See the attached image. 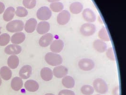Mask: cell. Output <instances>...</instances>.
Wrapping results in <instances>:
<instances>
[{
    "instance_id": "1",
    "label": "cell",
    "mask_w": 126,
    "mask_h": 95,
    "mask_svg": "<svg viewBox=\"0 0 126 95\" xmlns=\"http://www.w3.org/2000/svg\"><path fill=\"white\" fill-rule=\"evenodd\" d=\"M45 60L49 65L52 66H57L61 65L63 62L62 57L60 55L52 52L47 53Z\"/></svg>"
},
{
    "instance_id": "2",
    "label": "cell",
    "mask_w": 126,
    "mask_h": 95,
    "mask_svg": "<svg viewBox=\"0 0 126 95\" xmlns=\"http://www.w3.org/2000/svg\"><path fill=\"white\" fill-rule=\"evenodd\" d=\"M93 88L100 94H105L108 91V85L102 78H96L94 80L93 82Z\"/></svg>"
},
{
    "instance_id": "3",
    "label": "cell",
    "mask_w": 126,
    "mask_h": 95,
    "mask_svg": "<svg viewBox=\"0 0 126 95\" xmlns=\"http://www.w3.org/2000/svg\"><path fill=\"white\" fill-rule=\"evenodd\" d=\"M24 24L22 20H14L8 23L6 25V29L11 33H17L23 30Z\"/></svg>"
},
{
    "instance_id": "4",
    "label": "cell",
    "mask_w": 126,
    "mask_h": 95,
    "mask_svg": "<svg viewBox=\"0 0 126 95\" xmlns=\"http://www.w3.org/2000/svg\"><path fill=\"white\" fill-rule=\"evenodd\" d=\"M51 10L46 6L41 7L36 12V17L38 19L42 21L49 20L52 17Z\"/></svg>"
},
{
    "instance_id": "5",
    "label": "cell",
    "mask_w": 126,
    "mask_h": 95,
    "mask_svg": "<svg viewBox=\"0 0 126 95\" xmlns=\"http://www.w3.org/2000/svg\"><path fill=\"white\" fill-rule=\"evenodd\" d=\"M96 30L95 26L90 23L83 24L80 28L81 34L85 37H90L95 33Z\"/></svg>"
},
{
    "instance_id": "6",
    "label": "cell",
    "mask_w": 126,
    "mask_h": 95,
    "mask_svg": "<svg viewBox=\"0 0 126 95\" xmlns=\"http://www.w3.org/2000/svg\"><path fill=\"white\" fill-rule=\"evenodd\" d=\"M78 65L79 69L84 71H90L93 70L95 66L94 62L88 58L81 59L79 62Z\"/></svg>"
},
{
    "instance_id": "7",
    "label": "cell",
    "mask_w": 126,
    "mask_h": 95,
    "mask_svg": "<svg viewBox=\"0 0 126 95\" xmlns=\"http://www.w3.org/2000/svg\"><path fill=\"white\" fill-rule=\"evenodd\" d=\"M70 19V14L67 10L60 12L57 17V21L60 25H65L69 22Z\"/></svg>"
},
{
    "instance_id": "8",
    "label": "cell",
    "mask_w": 126,
    "mask_h": 95,
    "mask_svg": "<svg viewBox=\"0 0 126 95\" xmlns=\"http://www.w3.org/2000/svg\"><path fill=\"white\" fill-rule=\"evenodd\" d=\"M53 75L57 78H63L68 73V69L63 65H59L55 67L52 71Z\"/></svg>"
},
{
    "instance_id": "9",
    "label": "cell",
    "mask_w": 126,
    "mask_h": 95,
    "mask_svg": "<svg viewBox=\"0 0 126 95\" xmlns=\"http://www.w3.org/2000/svg\"><path fill=\"white\" fill-rule=\"evenodd\" d=\"M83 19L88 23H93L96 20V15L94 12L89 8L85 9L82 13Z\"/></svg>"
},
{
    "instance_id": "10",
    "label": "cell",
    "mask_w": 126,
    "mask_h": 95,
    "mask_svg": "<svg viewBox=\"0 0 126 95\" xmlns=\"http://www.w3.org/2000/svg\"><path fill=\"white\" fill-rule=\"evenodd\" d=\"M64 42L62 40H55L50 45V50L52 53L57 54L60 53L64 48Z\"/></svg>"
},
{
    "instance_id": "11",
    "label": "cell",
    "mask_w": 126,
    "mask_h": 95,
    "mask_svg": "<svg viewBox=\"0 0 126 95\" xmlns=\"http://www.w3.org/2000/svg\"><path fill=\"white\" fill-rule=\"evenodd\" d=\"M53 40V36L51 33L44 35L39 40V44L42 47H46L51 45Z\"/></svg>"
},
{
    "instance_id": "12",
    "label": "cell",
    "mask_w": 126,
    "mask_h": 95,
    "mask_svg": "<svg viewBox=\"0 0 126 95\" xmlns=\"http://www.w3.org/2000/svg\"><path fill=\"white\" fill-rule=\"evenodd\" d=\"M50 29V25L48 22L42 21L37 25L36 31L40 35H45L48 33Z\"/></svg>"
},
{
    "instance_id": "13",
    "label": "cell",
    "mask_w": 126,
    "mask_h": 95,
    "mask_svg": "<svg viewBox=\"0 0 126 95\" xmlns=\"http://www.w3.org/2000/svg\"><path fill=\"white\" fill-rule=\"evenodd\" d=\"M22 51L20 46L17 45H10L6 46L4 50L5 53L7 55H16L20 54Z\"/></svg>"
},
{
    "instance_id": "14",
    "label": "cell",
    "mask_w": 126,
    "mask_h": 95,
    "mask_svg": "<svg viewBox=\"0 0 126 95\" xmlns=\"http://www.w3.org/2000/svg\"><path fill=\"white\" fill-rule=\"evenodd\" d=\"M37 25V20L34 18H31L27 21L24 28L28 33H33L36 28Z\"/></svg>"
},
{
    "instance_id": "15",
    "label": "cell",
    "mask_w": 126,
    "mask_h": 95,
    "mask_svg": "<svg viewBox=\"0 0 126 95\" xmlns=\"http://www.w3.org/2000/svg\"><path fill=\"white\" fill-rule=\"evenodd\" d=\"M26 90L31 92H34L37 91L39 88V85L37 81L34 80H28L24 85Z\"/></svg>"
},
{
    "instance_id": "16",
    "label": "cell",
    "mask_w": 126,
    "mask_h": 95,
    "mask_svg": "<svg viewBox=\"0 0 126 95\" xmlns=\"http://www.w3.org/2000/svg\"><path fill=\"white\" fill-rule=\"evenodd\" d=\"M40 75L42 79L46 81L51 80L53 76L52 70L48 67L42 68L40 72Z\"/></svg>"
},
{
    "instance_id": "17",
    "label": "cell",
    "mask_w": 126,
    "mask_h": 95,
    "mask_svg": "<svg viewBox=\"0 0 126 95\" xmlns=\"http://www.w3.org/2000/svg\"><path fill=\"white\" fill-rule=\"evenodd\" d=\"M32 73V67L29 65H26L21 68L19 72V75L20 78L26 79L29 78L31 76Z\"/></svg>"
},
{
    "instance_id": "18",
    "label": "cell",
    "mask_w": 126,
    "mask_h": 95,
    "mask_svg": "<svg viewBox=\"0 0 126 95\" xmlns=\"http://www.w3.org/2000/svg\"><path fill=\"white\" fill-rule=\"evenodd\" d=\"M94 49L99 53H104L107 49V45L105 42L100 39H97L93 43Z\"/></svg>"
},
{
    "instance_id": "19",
    "label": "cell",
    "mask_w": 126,
    "mask_h": 95,
    "mask_svg": "<svg viewBox=\"0 0 126 95\" xmlns=\"http://www.w3.org/2000/svg\"><path fill=\"white\" fill-rule=\"evenodd\" d=\"M26 36L23 32H17L13 35L11 38V42L14 45H19L25 41Z\"/></svg>"
},
{
    "instance_id": "20",
    "label": "cell",
    "mask_w": 126,
    "mask_h": 95,
    "mask_svg": "<svg viewBox=\"0 0 126 95\" xmlns=\"http://www.w3.org/2000/svg\"><path fill=\"white\" fill-rule=\"evenodd\" d=\"M23 86V82L22 78L16 77L12 79L11 87L14 90L17 91L21 90Z\"/></svg>"
},
{
    "instance_id": "21",
    "label": "cell",
    "mask_w": 126,
    "mask_h": 95,
    "mask_svg": "<svg viewBox=\"0 0 126 95\" xmlns=\"http://www.w3.org/2000/svg\"><path fill=\"white\" fill-rule=\"evenodd\" d=\"M15 13V10L13 7H8L4 12L3 15V19L6 22L11 21L14 17Z\"/></svg>"
},
{
    "instance_id": "22",
    "label": "cell",
    "mask_w": 126,
    "mask_h": 95,
    "mask_svg": "<svg viewBox=\"0 0 126 95\" xmlns=\"http://www.w3.org/2000/svg\"><path fill=\"white\" fill-rule=\"evenodd\" d=\"M63 86L67 89H72L74 87L75 82L74 78L70 76H66L62 79Z\"/></svg>"
},
{
    "instance_id": "23",
    "label": "cell",
    "mask_w": 126,
    "mask_h": 95,
    "mask_svg": "<svg viewBox=\"0 0 126 95\" xmlns=\"http://www.w3.org/2000/svg\"><path fill=\"white\" fill-rule=\"evenodd\" d=\"M12 71L7 66L1 67L0 70V76L5 80H10L12 77Z\"/></svg>"
},
{
    "instance_id": "24",
    "label": "cell",
    "mask_w": 126,
    "mask_h": 95,
    "mask_svg": "<svg viewBox=\"0 0 126 95\" xmlns=\"http://www.w3.org/2000/svg\"><path fill=\"white\" fill-rule=\"evenodd\" d=\"M83 6L79 2H74L71 3L69 7L70 11L74 14H78L82 11Z\"/></svg>"
},
{
    "instance_id": "25",
    "label": "cell",
    "mask_w": 126,
    "mask_h": 95,
    "mask_svg": "<svg viewBox=\"0 0 126 95\" xmlns=\"http://www.w3.org/2000/svg\"><path fill=\"white\" fill-rule=\"evenodd\" d=\"M19 63L18 57L16 55H12L10 56L8 59L7 63L9 67L12 69H16Z\"/></svg>"
},
{
    "instance_id": "26",
    "label": "cell",
    "mask_w": 126,
    "mask_h": 95,
    "mask_svg": "<svg viewBox=\"0 0 126 95\" xmlns=\"http://www.w3.org/2000/svg\"><path fill=\"white\" fill-rule=\"evenodd\" d=\"M98 36L100 40L104 42H109L110 41V38L108 33L104 27H102L99 30Z\"/></svg>"
},
{
    "instance_id": "27",
    "label": "cell",
    "mask_w": 126,
    "mask_h": 95,
    "mask_svg": "<svg viewBox=\"0 0 126 95\" xmlns=\"http://www.w3.org/2000/svg\"><path fill=\"white\" fill-rule=\"evenodd\" d=\"M50 10L54 12H60L63 11L64 5L62 2L57 1L51 3L50 5Z\"/></svg>"
},
{
    "instance_id": "28",
    "label": "cell",
    "mask_w": 126,
    "mask_h": 95,
    "mask_svg": "<svg viewBox=\"0 0 126 95\" xmlns=\"http://www.w3.org/2000/svg\"><path fill=\"white\" fill-rule=\"evenodd\" d=\"M81 92L84 95H92L94 92L93 87L88 85H85L81 88Z\"/></svg>"
},
{
    "instance_id": "29",
    "label": "cell",
    "mask_w": 126,
    "mask_h": 95,
    "mask_svg": "<svg viewBox=\"0 0 126 95\" xmlns=\"http://www.w3.org/2000/svg\"><path fill=\"white\" fill-rule=\"evenodd\" d=\"M11 37L9 34L4 33L0 36V46H3L10 42Z\"/></svg>"
},
{
    "instance_id": "30",
    "label": "cell",
    "mask_w": 126,
    "mask_h": 95,
    "mask_svg": "<svg viewBox=\"0 0 126 95\" xmlns=\"http://www.w3.org/2000/svg\"><path fill=\"white\" fill-rule=\"evenodd\" d=\"M15 14L17 17H25L28 15V11L24 7L19 6L17 8V10L15 11Z\"/></svg>"
},
{
    "instance_id": "31",
    "label": "cell",
    "mask_w": 126,
    "mask_h": 95,
    "mask_svg": "<svg viewBox=\"0 0 126 95\" xmlns=\"http://www.w3.org/2000/svg\"><path fill=\"white\" fill-rule=\"evenodd\" d=\"M23 4L25 7L29 9L34 8L36 4V0H23Z\"/></svg>"
},
{
    "instance_id": "32",
    "label": "cell",
    "mask_w": 126,
    "mask_h": 95,
    "mask_svg": "<svg viewBox=\"0 0 126 95\" xmlns=\"http://www.w3.org/2000/svg\"><path fill=\"white\" fill-rule=\"evenodd\" d=\"M106 55L107 57V58L110 60L112 61H116V58L115 56L114 53V51H113V49L112 47H110L107 50H106Z\"/></svg>"
},
{
    "instance_id": "33",
    "label": "cell",
    "mask_w": 126,
    "mask_h": 95,
    "mask_svg": "<svg viewBox=\"0 0 126 95\" xmlns=\"http://www.w3.org/2000/svg\"><path fill=\"white\" fill-rule=\"evenodd\" d=\"M58 95H75V93L71 90H63L59 92Z\"/></svg>"
},
{
    "instance_id": "34",
    "label": "cell",
    "mask_w": 126,
    "mask_h": 95,
    "mask_svg": "<svg viewBox=\"0 0 126 95\" xmlns=\"http://www.w3.org/2000/svg\"><path fill=\"white\" fill-rule=\"evenodd\" d=\"M113 95H120V91H119V87L118 86L115 87L112 92Z\"/></svg>"
},
{
    "instance_id": "35",
    "label": "cell",
    "mask_w": 126,
    "mask_h": 95,
    "mask_svg": "<svg viewBox=\"0 0 126 95\" xmlns=\"http://www.w3.org/2000/svg\"><path fill=\"white\" fill-rule=\"evenodd\" d=\"M5 6L3 3L0 2V14H2L5 10Z\"/></svg>"
},
{
    "instance_id": "36",
    "label": "cell",
    "mask_w": 126,
    "mask_h": 95,
    "mask_svg": "<svg viewBox=\"0 0 126 95\" xmlns=\"http://www.w3.org/2000/svg\"><path fill=\"white\" fill-rule=\"evenodd\" d=\"M48 2H51V3H52V2H57V1H59L61 0H47Z\"/></svg>"
},
{
    "instance_id": "37",
    "label": "cell",
    "mask_w": 126,
    "mask_h": 95,
    "mask_svg": "<svg viewBox=\"0 0 126 95\" xmlns=\"http://www.w3.org/2000/svg\"><path fill=\"white\" fill-rule=\"evenodd\" d=\"M45 95H55L53 94H52V93H47L46 94H45Z\"/></svg>"
},
{
    "instance_id": "38",
    "label": "cell",
    "mask_w": 126,
    "mask_h": 95,
    "mask_svg": "<svg viewBox=\"0 0 126 95\" xmlns=\"http://www.w3.org/2000/svg\"><path fill=\"white\" fill-rule=\"evenodd\" d=\"M1 83H2V81H1V78H0V86L1 85Z\"/></svg>"
},
{
    "instance_id": "39",
    "label": "cell",
    "mask_w": 126,
    "mask_h": 95,
    "mask_svg": "<svg viewBox=\"0 0 126 95\" xmlns=\"http://www.w3.org/2000/svg\"><path fill=\"white\" fill-rule=\"evenodd\" d=\"M1 34V31H0V34Z\"/></svg>"
},
{
    "instance_id": "40",
    "label": "cell",
    "mask_w": 126,
    "mask_h": 95,
    "mask_svg": "<svg viewBox=\"0 0 126 95\" xmlns=\"http://www.w3.org/2000/svg\"></svg>"
}]
</instances>
